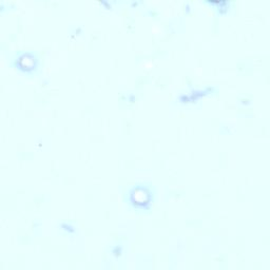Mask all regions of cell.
<instances>
[{
  "mask_svg": "<svg viewBox=\"0 0 270 270\" xmlns=\"http://www.w3.org/2000/svg\"><path fill=\"white\" fill-rule=\"evenodd\" d=\"M16 66L24 72H30L36 67V59L30 53L23 54L17 60Z\"/></svg>",
  "mask_w": 270,
  "mask_h": 270,
  "instance_id": "obj_2",
  "label": "cell"
},
{
  "mask_svg": "<svg viewBox=\"0 0 270 270\" xmlns=\"http://www.w3.org/2000/svg\"><path fill=\"white\" fill-rule=\"evenodd\" d=\"M130 201L132 202V204L135 207L147 208L148 205L150 204L151 195L149 191H148L146 188L137 187L131 192V195H130Z\"/></svg>",
  "mask_w": 270,
  "mask_h": 270,
  "instance_id": "obj_1",
  "label": "cell"
}]
</instances>
